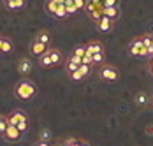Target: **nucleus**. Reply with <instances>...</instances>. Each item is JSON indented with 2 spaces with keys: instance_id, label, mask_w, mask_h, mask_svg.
I'll return each mask as SVG.
<instances>
[{
  "instance_id": "10",
  "label": "nucleus",
  "mask_w": 153,
  "mask_h": 146,
  "mask_svg": "<svg viewBox=\"0 0 153 146\" xmlns=\"http://www.w3.org/2000/svg\"><path fill=\"white\" fill-rule=\"evenodd\" d=\"M100 51H104V46H102L100 42L86 44V53H88V55H95V53H100Z\"/></svg>"
},
{
  "instance_id": "13",
  "label": "nucleus",
  "mask_w": 153,
  "mask_h": 146,
  "mask_svg": "<svg viewBox=\"0 0 153 146\" xmlns=\"http://www.w3.org/2000/svg\"><path fill=\"white\" fill-rule=\"evenodd\" d=\"M49 51V55H51V62H53V65H58L62 62V55L58 49H48Z\"/></svg>"
},
{
  "instance_id": "4",
  "label": "nucleus",
  "mask_w": 153,
  "mask_h": 146,
  "mask_svg": "<svg viewBox=\"0 0 153 146\" xmlns=\"http://www.w3.org/2000/svg\"><path fill=\"white\" fill-rule=\"evenodd\" d=\"M30 51H32V55H35V57H41L42 53H46L48 51V46L46 44H42V42H39L37 39L32 42V46H30Z\"/></svg>"
},
{
  "instance_id": "12",
  "label": "nucleus",
  "mask_w": 153,
  "mask_h": 146,
  "mask_svg": "<svg viewBox=\"0 0 153 146\" xmlns=\"http://www.w3.org/2000/svg\"><path fill=\"white\" fill-rule=\"evenodd\" d=\"M39 60H41V65H42V67H51V65H53V62H51V55H49V51H46V53H42V55L39 57Z\"/></svg>"
},
{
  "instance_id": "5",
  "label": "nucleus",
  "mask_w": 153,
  "mask_h": 146,
  "mask_svg": "<svg viewBox=\"0 0 153 146\" xmlns=\"http://www.w3.org/2000/svg\"><path fill=\"white\" fill-rule=\"evenodd\" d=\"M18 71H19V74H23V76L30 74V71H32V62L28 58H21V60H19V65H18Z\"/></svg>"
},
{
  "instance_id": "27",
  "label": "nucleus",
  "mask_w": 153,
  "mask_h": 146,
  "mask_svg": "<svg viewBox=\"0 0 153 146\" xmlns=\"http://www.w3.org/2000/svg\"><path fill=\"white\" fill-rule=\"evenodd\" d=\"M9 51H13V44H11V41H4V48H2V53H9Z\"/></svg>"
},
{
  "instance_id": "33",
  "label": "nucleus",
  "mask_w": 153,
  "mask_h": 146,
  "mask_svg": "<svg viewBox=\"0 0 153 146\" xmlns=\"http://www.w3.org/2000/svg\"><path fill=\"white\" fill-rule=\"evenodd\" d=\"M4 41H5V39H4V37H0V51H2V48H4Z\"/></svg>"
},
{
  "instance_id": "7",
  "label": "nucleus",
  "mask_w": 153,
  "mask_h": 146,
  "mask_svg": "<svg viewBox=\"0 0 153 146\" xmlns=\"http://www.w3.org/2000/svg\"><path fill=\"white\" fill-rule=\"evenodd\" d=\"M143 39H136L134 42L130 44V48H128V51H130V55H134V57H141V49H143Z\"/></svg>"
},
{
  "instance_id": "34",
  "label": "nucleus",
  "mask_w": 153,
  "mask_h": 146,
  "mask_svg": "<svg viewBox=\"0 0 153 146\" xmlns=\"http://www.w3.org/2000/svg\"><path fill=\"white\" fill-rule=\"evenodd\" d=\"M37 146H49V145H48L46 141H41V143H39V145H37Z\"/></svg>"
},
{
  "instance_id": "11",
  "label": "nucleus",
  "mask_w": 153,
  "mask_h": 146,
  "mask_svg": "<svg viewBox=\"0 0 153 146\" xmlns=\"http://www.w3.org/2000/svg\"><path fill=\"white\" fill-rule=\"evenodd\" d=\"M86 13H90V11H95V9H104V4L100 2V0H86Z\"/></svg>"
},
{
  "instance_id": "30",
  "label": "nucleus",
  "mask_w": 153,
  "mask_h": 146,
  "mask_svg": "<svg viewBox=\"0 0 153 146\" xmlns=\"http://www.w3.org/2000/svg\"><path fill=\"white\" fill-rule=\"evenodd\" d=\"M143 44L148 48V46H152V35H144L143 37Z\"/></svg>"
},
{
  "instance_id": "22",
  "label": "nucleus",
  "mask_w": 153,
  "mask_h": 146,
  "mask_svg": "<svg viewBox=\"0 0 153 146\" xmlns=\"http://www.w3.org/2000/svg\"><path fill=\"white\" fill-rule=\"evenodd\" d=\"M146 102H148V97L144 93H139L136 97V104H139V106H146Z\"/></svg>"
},
{
  "instance_id": "29",
  "label": "nucleus",
  "mask_w": 153,
  "mask_h": 146,
  "mask_svg": "<svg viewBox=\"0 0 153 146\" xmlns=\"http://www.w3.org/2000/svg\"><path fill=\"white\" fill-rule=\"evenodd\" d=\"M74 5L77 7V11L79 9H85L86 7V0H74Z\"/></svg>"
},
{
  "instance_id": "42",
  "label": "nucleus",
  "mask_w": 153,
  "mask_h": 146,
  "mask_svg": "<svg viewBox=\"0 0 153 146\" xmlns=\"http://www.w3.org/2000/svg\"><path fill=\"white\" fill-rule=\"evenodd\" d=\"M5 2H9V0H5Z\"/></svg>"
},
{
  "instance_id": "31",
  "label": "nucleus",
  "mask_w": 153,
  "mask_h": 146,
  "mask_svg": "<svg viewBox=\"0 0 153 146\" xmlns=\"http://www.w3.org/2000/svg\"><path fill=\"white\" fill-rule=\"evenodd\" d=\"M49 136H51L49 130H42V132H41V141H48V139H49Z\"/></svg>"
},
{
  "instance_id": "21",
  "label": "nucleus",
  "mask_w": 153,
  "mask_h": 146,
  "mask_svg": "<svg viewBox=\"0 0 153 146\" xmlns=\"http://www.w3.org/2000/svg\"><path fill=\"white\" fill-rule=\"evenodd\" d=\"M7 127H9V120L5 116H0V134L4 136V132L7 130Z\"/></svg>"
},
{
  "instance_id": "18",
  "label": "nucleus",
  "mask_w": 153,
  "mask_h": 146,
  "mask_svg": "<svg viewBox=\"0 0 153 146\" xmlns=\"http://www.w3.org/2000/svg\"><path fill=\"white\" fill-rule=\"evenodd\" d=\"M65 7H67V14H74L77 7L74 5V0H65Z\"/></svg>"
},
{
  "instance_id": "23",
  "label": "nucleus",
  "mask_w": 153,
  "mask_h": 146,
  "mask_svg": "<svg viewBox=\"0 0 153 146\" xmlns=\"http://www.w3.org/2000/svg\"><path fill=\"white\" fill-rule=\"evenodd\" d=\"M83 77H85V76H83V72H81L79 69L74 71V72H71V79H72V81H81Z\"/></svg>"
},
{
  "instance_id": "14",
  "label": "nucleus",
  "mask_w": 153,
  "mask_h": 146,
  "mask_svg": "<svg viewBox=\"0 0 153 146\" xmlns=\"http://www.w3.org/2000/svg\"><path fill=\"white\" fill-rule=\"evenodd\" d=\"M25 5V0H9L7 2V7L9 9H21Z\"/></svg>"
},
{
  "instance_id": "2",
  "label": "nucleus",
  "mask_w": 153,
  "mask_h": 146,
  "mask_svg": "<svg viewBox=\"0 0 153 146\" xmlns=\"http://www.w3.org/2000/svg\"><path fill=\"white\" fill-rule=\"evenodd\" d=\"M99 76H100L102 79H106V81H116V79H118V71L113 69V67H109V65H104V67L100 69Z\"/></svg>"
},
{
  "instance_id": "24",
  "label": "nucleus",
  "mask_w": 153,
  "mask_h": 146,
  "mask_svg": "<svg viewBox=\"0 0 153 146\" xmlns=\"http://www.w3.org/2000/svg\"><path fill=\"white\" fill-rule=\"evenodd\" d=\"M74 55H77V57H85L86 55V46H77L76 49H74Z\"/></svg>"
},
{
  "instance_id": "16",
  "label": "nucleus",
  "mask_w": 153,
  "mask_h": 146,
  "mask_svg": "<svg viewBox=\"0 0 153 146\" xmlns=\"http://www.w3.org/2000/svg\"><path fill=\"white\" fill-rule=\"evenodd\" d=\"M55 16H56V18H65V16H67V7H65V4H58Z\"/></svg>"
},
{
  "instance_id": "25",
  "label": "nucleus",
  "mask_w": 153,
  "mask_h": 146,
  "mask_svg": "<svg viewBox=\"0 0 153 146\" xmlns=\"http://www.w3.org/2000/svg\"><path fill=\"white\" fill-rule=\"evenodd\" d=\"M16 127L19 129V132H27V129H28V120H27V118H25V120H21Z\"/></svg>"
},
{
  "instance_id": "3",
  "label": "nucleus",
  "mask_w": 153,
  "mask_h": 146,
  "mask_svg": "<svg viewBox=\"0 0 153 146\" xmlns=\"http://www.w3.org/2000/svg\"><path fill=\"white\" fill-rule=\"evenodd\" d=\"M21 134H23V132H19V129H18L16 125H9L7 130L4 132V137H5L7 141H13V143H14V141H18V139L21 137Z\"/></svg>"
},
{
  "instance_id": "19",
  "label": "nucleus",
  "mask_w": 153,
  "mask_h": 146,
  "mask_svg": "<svg viewBox=\"0 0 153 146\" xmlns=\"http://www.w3.org/2000/svg\"><path fill=\"white\" fill-rule=\"evenodd\" d=\"M65 69H67V72H74V71H77L79 69V63H76V62H72V60H67V65H65Z\"/></svg>"
},
{
  "instance_id": "40",
  "label": "nucleus",
  "mask_w": 153,
  "mask_h": 146,
  "mask_svg": "<svg viewBox=\"0 0 153 146\" xmlns=\"http://www.w3.org/2000/svg\"><path fill=\"white\" fill-rule=\"evenodd\" d=\"M100 2H102V4H104V2H106V0H100Z\"/></svg>"
},
{
  "instance_id": "8",
  "label": "nucleus",
  "mask_w": 153,
  "mask_h": 146,
  "mask_svg": "<svg viewBox=\"0 0 153 146\" xmlns=\"http://www.w3.org/2000/svg\"><path fill=\"white\" fill-rule=\"evenodd\" d=\"M27 118V115L25 113H21V111H14V113H11L9 116H7V120H9V125H18L21 120H25Z\"/></svg>"
},
{
  "instance_id": "15",
  "label": "nucleus",
  "mask_w": 153,
  "mask_h": 146,
  "mask_svg": "<svg viewBox=\"0 0 153 146\" xmlns=\"http://www.w3.org/2000/svg\"><path fill=\"white\" fill-rule=\"evenodd\" d=\"M56 7H58V4H56V2H53V0H48V2H46V11L49 13V14L55 16V13H56Z\"/></svg>"
},
{
  "instance_id": "17",
  "label": "nucleus",
  "mask_w": 153,
  "mask_h": 146,
  "mask_svg": "<svg viewBox=\"0 0 153 146\" xmlns=\"http://www.w3.org/2000/svg\"><path fill=\"white\" fill-rule=\"evenodd\" d=\"M37 41L48 46V44H49V41H51V37H49V34H48V32H41V34L37 35Z\"/></svg>"
},
{
  "instance_id": "38",
  "label": "nucleus",
  "mask_w": 153,
  "mask_h": 146,
  "mask_svg": "<svg viewBox=\"0 0 153 146\" xmlns=\"http://www.w3.org/2000/svg\"><path fill=\"white\" fill-rule=\"evenodd\" d=\"M152 46H153V35H152Z\"/></svg>"
},
{
  "instance_id": "39",
  "label": "nucleus",
  "mask_w": 153,
  "mask_h": 146,
  "mask_svg": "<svg viewBox=\"0 0 153 146\" xmlns=\"http://www.w3.org/2000/svg\"><path fill=\"white\" fill-rule=\"evenodd\" d=\"M152 67H153V58H152Z\"/></svg>"
},
{
  "instance_id": "28",
  "label": "nucleus",
  "mask_w": 153,
  "mask_h": 146,
  "mask_svg": "<svg viewBox=\"0 0 153 146\" xmlns=\"http://www.w3.org/2000/svg\"><path fill=\"white\" fill-rule=\"evenodd\" d=\"M79 71H81V72H83V76L86 77V76L90 74V65H86V63H81V65H79Z\"/></svg>"
},
{
  "instance_id": "41",
  "label": "nucleus",
  "mask_w": 153,
  "mask_h": 146,
  "mask_svg": "<svg viewBox=\"0 0 153 146\" xmlns=\"http://www.w3.org/2000/svg\"><path fill=\"white\" fill-rule=\"evenodd\" d=\"M152 74H153V67H152Z\"/></svg>"
},
{
  "instance_id": "9",
  "label": "nucleus",
  "mask_w": 153,
  "mask_h": 146,
  "mask_svg": "<svg viewBox=\"0 0 153 146\" xmlns=\"http://www.w3.org/2000/svg\"><path fill=\"white\" fill-rule=\"evenodd\" d=\"M102 13H104V16H107V18H111L113 21H114V19H118V16H120V11H118V5H111V7H104V9H102Z\"/></svg>"
},
{
  "instance_id": "35",
  "label": "nucleus",
  "mask_w": 153,
  "mask_h": 146,
  "mask_svg": "<svg viewBox=\"0 0 153 146\" xmlns=\"http://www.w3.org/2000/svg\"><path fill=\"white\" fill-rule=\"evenodd\" d=\"M53 2H56V4H65V0H53Z\"/></svg>"
},
{
  "instance_id": "20",
  "label": "nucleus",
  "mask_w": 153,
  "mask_h": 146,
  "mask_svg": "<svg viewBox=\"0 0 153 146\" xmlns=\"http://www.w3.org/2000/svg\"><path fill=\"white\" fill-rule=\"evenodd\" d=\"M88 16H90L92 19H95V21H99V19L104 16V13H102V9H95V11H90V13H88Z\"/></svg>"
},
{
  "instance_id": "1",
  "label": "nucleus",
  "mask_w": 153,
  "mask_h": 146,
  "mask_svg": "<svg viewBox=\"0 0 153 146\" xmlns=\"http://www.w3.org/2000/svg\"><path fill=\"white\" fill-rule=\"evenodd\" d=\"M16 92V97L18 99H21V101H28L32 99L33 95H35V85L30 83V81H27V79H23V81H19L14 88Z\"/></svg>"
},
{
  "instance_id": "36",
  "label": "nucleus",
  "mask_w": 153,
  "mask_h": 146,
  "mask_svg": "<svg viewBox=\"0 0 153 146\" xmlns=\"http://www.w3.org/2000/svg\"><path fill=\"white\" fill-rule=\"evenodd\" d=\"M81 146H90V145H88V143H83V141H81Z\"/></svg>"
},
{
  "instance_id": "6",
  "label": "nucleus",
  "mask_w": 153,
  "mask_h": 146,
  "mask_svg": "<svg viewBox=\"0 0 153 146\" xmlns=\"http://www.w3.org/2000/svg\"><path fill=\"white\" fill-rule=\"evenodd\" d=\"M97 27H99L100 32H107V30H111V27H113V19L107 18V16H102V18L97 21Z\"/></svg>"
},
{
  "instance_id": "32",
  "label": "nucleus",
  "mask_w": 153,
  "mask_h": 146,
  "mask_svg": "<svg viewBox=\"0 0 153 146\" xmlns=\"http://www.w3.org/2000/svg\"><path fill=\"white\" fill-rule=\"evenodd\" d=\"M111 5H118V0H106L104 7H111Z\"/></svg>"
},
{
  "instance_id": "37",
  "label": "nucleus",
  "mask_w": 153,
  "mask_h": 146,
  "mask_svg": "<svg viewBox=\"0 0 153 146\" xmlns=\"http://www.w3.org/2000/svg\"><path fill=\"white\" fill-rule=\"evenodd\" d=\"M58 146H69V145H67V143H63V145H58Z\"/></svg>"
},
{
  "instance_id": "26",
  "label": "nucleus",
  "mask_w": 153,
  "mask_h": 146,
  "mask_svg": "<svg viewBox=\"0 0 153 146\" xmlns=\"http://www.w3.org/2000/svg\"><path fill=\"white\" fill-rule=\"evenodd\" d=\"M92 57H93V63H100V62H104V51L95 53V55H92Z\"/></svg>"
}]
</instances>
